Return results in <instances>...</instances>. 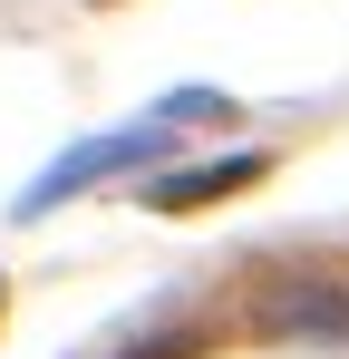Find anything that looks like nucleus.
<instances>
[{"instance_id": "2", "label": "nucleus", "mask_w": 349, "mask_h": 359, "mask_svg": "<svg viewBox=\"0 0 349 359\" xmlns=\"http://www.w3.org/2000/svg\"><path fill=\"white\" fill-rule=\"evenodd\" d=\"M233 184H262V156H214V165H165L146 184L156 214H194V204H224Z\"/></svg>"}, {"instance_id": "1", "label": "nucleus", "mask_w": 349, "mask_h": 359, "mask_svg": "<svg viewBox=\"0 0 349 359\" xmlns=\"http://www.w3.org/2000/svg\"><path fill=\"white\" fill-rule=\"evenodd\" d=\"M174 126H184V117H165V107H156L146 126H116V136H88V146H68V156H58L49 175H39L29 194H20V224H39L49 204H68V194H88L97 175H136V165H156V156L174 146Z\"/></svg>"}]
</instances>
